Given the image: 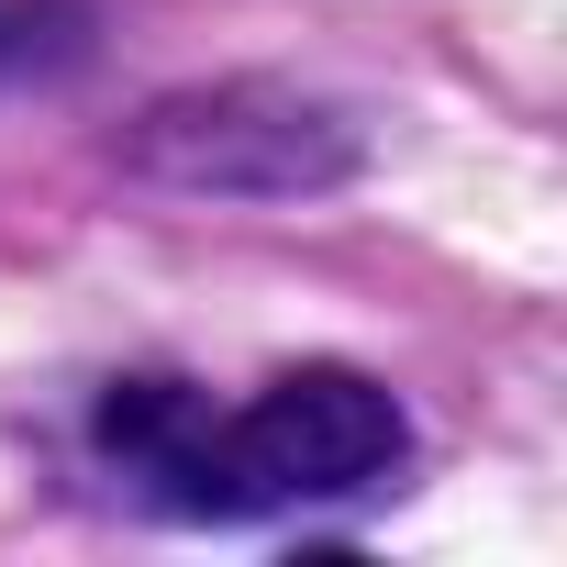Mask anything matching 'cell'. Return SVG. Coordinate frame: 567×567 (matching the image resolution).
<instances>
[{"label": "cell", "instance_id": "cell-3", "mask_svg": "<svg viewBox=\"0 0 567 567\" xmlns=\"http://www.w3.org/2000/svg\"><path fill=\"white\" fill-rule=\"evenodd\" d=\"M79 56H90V12L79 0H0V90L68 79Z\"/></svg>", "mask_w": 567, "mask_h": 567}, {"label": "cell", "instance_id": "cell-1", "mask_svg": "<svg viewBox=\"0 0 567 567\" xmlns=\"http://www.w3.org/2000/svg\"><path fill=\"white\" fill-rule=\"evenodd\" d=\"M101 467L167 512V523H267V512H312V501H368L412 467V412L346 368H278L234 412H212L189 379H112L90 412Z\"/></svg>", "mask_w": 567, "mask_h": 567}, {"label": "cell", "instance_id": "cell-2", "mask_svg": "<svg viewBox=\"0 0 567 567\" xmlns=\"http://www.w3.org/2000/svg\"><path fill=\"white\" fill-rule=\"evenodd\" d=\"M134 178L189 189V200H312L357 178V123L290 79H223L178 90L134 123Z\"/></svg>", "mask_w": 567, "mask_h": 567}]
</instances>
